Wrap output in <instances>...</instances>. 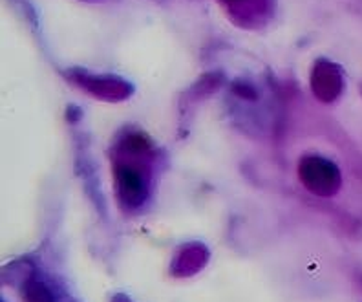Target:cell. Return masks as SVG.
<instances>
[{
    "label": "cell",
    "instance_id": "obj_1",
    "mask_svg": "<svg viewBox=\"0 0 362 302\" xmlns=\"http://www.w3.org/2000/svg\"><path fill=\"white\" fill-rule=\"evenodd\" d=\"M300 180L315 194L332 196L339 189L340 174L332 161L318 156H308L300 161Z\"/></svg>",
    "mask_w": 362,
    "mask_h": 302
},
{
    "label": "cell",
    "instance_id": "obj_2",
    "mask_svg": "<svg viewBox=\"0 0 362 302\" xmlns=\"http://www.w3.org/2000/svg\"><path fill=\"white\" fill-rule=\"evenodd\" d=\"M115 183H117V192L124 204L132 205V207L143 204L146 196V185L143 176L136 169L119 167L115 170Z\"/></svg>",
    "mask_w": 362,
    "mask_h": 302
},
{
    "label": "cell",
    "instance_id": "obj_3",
    "mask_svg": "<svg viewBox=\"0 0 362 302\" xmlns=\"http://www.w3.org/2000/svg\"><path fill=\"white\" fill-rule=\"evenodd\" d=\"M311 86H313L315 93L324 101H332L340 93L342 88V79L339 76V70L327 62H320L313 71L311 77Z\"/></svg>",
    "mask_w": 362,
    "mask_h": 302
}]
</instances>
